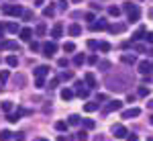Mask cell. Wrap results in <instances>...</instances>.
I'll list each match as a JSON object with an SVG mask.
<instances>
[{
    "instance_id": "14",
    "label": "cell",
    "mask_w": 153,
    "mask_h": 141,
    "mask_svg": "<svg viewBox=\"0 0 153 141\" xmlns=\"http://www.w3.org/2000/svg\"><path fill=\"white\" fill-rule=\"evenodd\" d=\"M82 123V117L80 115H70V119H68V125H71V127H78Z\"/></svg>"
},
{
    "instance_id": "33",
    "label": "cell",
    "mask_w": 153,
    "mask_h": 141,
    "mask_svg": "<svg viewBox=\"0 0 153 141\" xmlns=\"http://www.w3.org/2000/svg\"><path fill=\"white\" fill-rule=\"evenodd\" d=\"M123 29H125V25H112V27H108L110 33H120Z\"/></svg>"
},
{
    "instance_id": "60",
    "label": "cell",
    "mask_w": 153,
    "mask_h": 141,
    "mask_svg": "<svg viewBox=\"0 0 153 141\" xmlns=\"http://www.w3.org/2000/svg\"><path fill=\"white\" fill-rule=\"evenodd\" d=\"M57 141H65V139H63V137H59V139H57Z\"/></svg>"
},
{
    "instance_id": "8",
    "label": "cell",
    "mask_w": 153,
    "mask_h": 141,
    "mask_svg": "<svg viewBox=\"0 0 153 141\" xmlns=\"http://www.w3.org/2000/svg\"><path fill=\"white\" fill-rule=\"evenodd\" d=\"M141 115V108H127L125 113H123V119H135Z\"/></svg>"
},
{
    "instance_id": "6",
    "label": "cell",
    "mask_w": 153,
    "mask_h": 141,
    "mask_svg": "<svg viewBox=\"0 0 153 141\" xmlns=\"http://www.w3.org/2000/svg\"><path fill=\"white\" fill-rule=\"evenodd\" d=\"M151 70H153L151 61H147V59H141V61H139V72H141V74L147 76V74H151Z\"/></svg>"
},
{
    "instance_id": "42",
    "label": "cell",
    "mask_w": 153,
    "mask_h": 141,
    "mask_svg": "<svg viewBox=\"0 0 153 141\" xmlns=\"http://www.w3.org/2000/svg\"><path fill=\"white\" fill-rule=\"evenodd\" d=\"M137 94H139V96H147V94H149V88H141V86H139Z\"/></svg>"
},
{
    "instance_id": "15",
    "label": "cell",
    "mask_w": 153,
    "mask_h": 141,
    "mask_svg": "<svg viewBox=\"0 0 153 141\" xmlns=\"http://www.w3.org/2000/svg\"><path fill=\"white\" fill-rule=\"evenodd\" d=\"M145 37H147V31H145V27H141V29H137V31H135L133 39H135V41H141V39H145Z\"/></svg>"
},
{
    "instance_id": "47",
    "label": "cell",
    "mask_w": 153,
    "mask_h": 141,
    "mask_svg": "<svg viewBox=\"0 0 153 141\" xmlns=\"http://www.w3.org/2000/svg\"><path fill=\"white\" fill-rule=\"evenodd\" d=\"M14 139L16 141H25V133H14Z\"/></svg>"
},
{
    "instance_id": "3",
    "label": "cell",
    "mask_w": 153,
    "mask_h": 141,
    "mask_svg": "<svg viewBox=\"0 0 153 141\" xmlns=\"http://www.w3.org/2000/svg\"><path fill=\"white\" fill-rule=\"evenodd\" d=\"M41 49H43V53H45L47 57H53V55L57 53V45H55L53 41H45V43L41 45Z\"/></svg>"
},
{
    "instance_id": "10",
    "label": "cell",
    "mask_w": 153,
    "mask_h": 141,
    "mask_svg": "<svg viewBox=\"0 0 153 141\" xmlns=\"http://www.w3.org/2000/svg\"><path fill=\"white\" fill-rule=\"evenodd\" d=\"M98 108H100V102H94V100H92V102H86V104H84V110H86V113H96Z\"/></svg>"
},
{
    "instance_id": "9",
    "label": "cell",
    "mask_w": 153,
    "mask_h": 141,
    "mask_svg": "<svg viewBox=\"0 0 153 141\" xmlns=\"http://www.w3.org/2000/svg\"><path fill=\"white\" fill-rule=\"evenodd\" d=\"M19 35H21L23 41H31V37H33V29H29V27H27V29H21Z\"/></svg>"
},
{
    "instance_id": "16",
    "label": "cell",
    "mask_w": 153,
    "mask_h": 141,
    "mask_svg": "<svg viewBox=\"0 0 153 141\" xmlns=\"http://www.w3.org/2000/svg\"><path fill=\"white\" fill-rule=\"evenodd\" d=\"M74 96H76V94H74L71 88H63V90H61V98H63V100H71Z\"/></svg>"
},
{
    "instance_id": "39",
    "label": "cell",
    "mask_w": 153,
    "mask_h": 141,
    "mask_svg": "<svg viewBox=\"0 0 153 141\" xmlns=\"http://www.w3.org/2000/svg\"><path fill=\"white\" fill-rule=\"evenodd\" d=\"M110 43H106V41H102V43H100V51H110Z\"/></svg>"
},
{
    "instance_id": "12",
    "label": "cell",
    "mask_w": 153,
    "mask_h": 141,
    "mask_svg": "<svg viewBox=\"0 0 153 141\" xmlns=\"http://www.w3.org/2000/svg\"><path fill=\"white\" fill-rule=\"evenodd\" d=\"M0 47H2V49H12V51H16V49H19V43H16V41H2Z\"/></svg>"
},
{
    "instance_id": "13",
    "label": "cell",
    "mask_w": 153,
    "mask_h": 141,
    "mask_svg": "<svg viewBox=\"0 0 153 141\" xmlns=\"http://www.w3.org/2000/svg\"><path fill=\"white\" fill-rule=\"evenodd\" d=\"M68 31H70L71 37H78L80 33H82V27H80L78 23H74V25H70V29H68Z\"/></svg>"
},
{
    "instance_id": "1",
    "label": "cell",
    "mask_w": 153,
    "mask_h": 141,
    "mask_svg": "<svg viewBox=\"0 0 153 141\" xmlns=\"http://www.w3.org/2000/svg\"><path fill=\"white\" fill-rule=\"evenodd\" d=\"M2 12L10 14V16H23V6H19V4H4Z\"/></svg>"
},
{
    "instance_id": "43",
    "label": "cell",
    "mask_w": 153,
    "mask_h": 141,
    "mask_svg": "<svg viewBox=\"0 0 153 141\" xmlns=\"http://www.w3.org/2000/svg\"><path fill=\"white\" fill-rule=\"evenodd\" d=\"M39 49H41V45L37 41H31V51H39Z\"/></svg>"
},
{
    "instance_id": "26",
    "label": "cell",
    "mask_w": 153,
    "mask_h": 141,
    "mask_svg": "<svg viewBox=\"0 0 153 141\" xmlns=\"http://www.w3.org/2000/svg\"><path fill=\"white\" fill-rule=\"evenodd\" d=\"M68 127H70L68 121H57V123H55V129H57V131H65Z\"/></svg>"
},
{
    "instance_id": "23",
    "label": "cell",
    "mask_w": 153,
    "mask_h": 141,
    "mask_svg": "<svg viewBox=\"0 0 153 141\" xmlns=\"http://www.w3.org/2000/svg\"><path fill=\"white\" fill-rule=\"evenodd\" d=\"M19 119H21V113H14V115H12V113H6V121H8V123H16Z\"/></svg>"
},
{
    "instance_id": "56",
    "label": "cell",
    "mask_w": 153,
    "mask_h": 141,
    "mask_svg": "<svg viewBox=\"0 0 153 141\" xmlns=\"http://www.w3.org/2000/svg\"><path fill=\"white\" fill-rule=\"evenodd\" d=\"M2 31H4V27H2V25H0V37H2Z\"/></svg>"
},
{
    "instance_id": "35",
    "label": "cell",
    "mask_w": 153,
    "mask_h": 141,
    "mask_svg": "<svg viewBox=\"0 0 153 141\" xmlns=\"http://www.w3.org/2000/svg\"><path fill=\"white\" fill-rule=\"evenodd\" d=\"M88 49H92V51H94V49H100V43L94 41V39H90V41H88Z\"/></svg>"
},
{
    "instance_id": "44",
    "label": "cell",
    "mask_w": 153,
    "mask_h": 141,
    "mask_svg": "<svg viewBox=\"0 0 153 141\" xmlns=\"http://www.w3.org/2000/svg\"><path fill=\"white\" fill-rule=\"evenodd\" d=\"M86 21L94 23V21H96V14H94V12H88V14H86Z\"/></svg>"
},
{
    "instance_id": "59",
    "label": "cell",
    "mask_w": 153,
    "mask_h": 141,
    "mask_svg": "<svg viewBox=\"0 0 153 141\" xmlns=\"http://www.w3.org/2000/svg\"><path fill=\"white\" fill-rule=\"evenodd\" d=\"M149 16H151V19H153V10H151V12H149Z\"/></svg>"
},
{
    "instance_id": "17",
    "label": "cell",
    "mask_w": 153,
    "mask_h": 141,
    "mask_svg": "<svg viewBox=\"0 0 153 141\" xmlns=\"http://www.w3.org/2000/svg\"><path fill=\"white\" fill-rule=\"evenodd\" d=\"M61 33H63V27H61L59 23L51 29V37H55V39H57V37H61Z\"/></svg>"
},
{
    "instance_id": "61",
    "label": "cell",
    "mask_w": 153,
    "mask_h": 141,
    "mask_svg": "<svg viewBox=\"0 0 153 141\" xmlns=\"http://www.w3.org/2000/svg\"><path fill=\"white\" fill-rule=\"evenodd\" d=\"M147 141H153V137H149V139H147Z\"/></svg>"
},
{
    "instance_id": "36",
    "label": "cell",
    "mask_w": 153,
    "mask_h": 141,
    "mask_svg": "<svg viewBox=\"0 0 153 141\" xmlns=\"http://www.w3.org/2000/svg\"><path fill=\"white\" fill-rule=\"evenodd\" d=\"M57 8L61 12H65V10H68V0H59V2H57Z\"/></svg>"
},
{
    "instance_id": "38",
    "label": "cell",
    "mask_w": 153,
    "mask_h": 141,
    "mask_svg": "<svg viewBox=\"0 0 153 141\" xmlns=\"http://www.w3.org/2000/svg\"><path fill=\"white\" fill-rule=\"evenodd\" d=\"M137 6H135V2H125V10L127 12H131V10H135Z\"/></svg>"
},
{
    "instance_id": "30",
    "label": "cell",
    "mask_w": 153,
    "mask_h": 141,
    "mask_svg": "<svg viewBox=\"0 0 153 141\" xmlns=\"http://www.w3.org/2000/svg\"><path fill=\"white\" fill-rule=\"evenodd\" d=\"M120 61H123V63H127V66H131V63H135V55H123Z\"/></svg>"
},
{
    "instance_id": "57",
    "label": "cell",
    "mask_w": 153,
    "mask_h": 141,
    "mask_svg": "<svg viewBox=\"0 0 153 141\" xmlns=\"http://www.w3.org/2000/svg\"><path fill=\"white\" fill-rule=\"evenodd\" d=\"M149 108H153V100H151V102H149Z\"/></svg>"
},
{
    "instance_id": "53",
    "label": "cell",
    "mask_w": 153,
    "mask_h": 141,
    "mask_svg": "<svg viewBox=\"0 0 153 141\" xmlns=\"http://www.w3.org/2000/svg\"><path fill=\"white\" fill-rule=\"evenodd\" d=\"M127 139H129V141H139V139H137V135H131V133H129V137H127Z\"/></svg>"
},
{
    "instance_id": "37",
    "label": "cell",
    "mask_w": 153,
    "mask_h": 141,
    "mask_svg": "<svg viewBox=\"0 0 153 141\" xmlns=\"http://www.w3.org/2000/svg\"><path fill=\"white\" fill-rule=\"evenodd\" d=\"M98 68L100 70H110V61H98Z\"/></svg>"
},
{
    "instance_id": "51",
    "label": "cell",
    "mask_w": 153,
    "mask_h": 141,
    "mask_svg": "<svg viewBox=\"0 0 153 141\" xmlns=\"http://www.w3.org/2000/svg\"><path fill=\"white\" fill-rule=\"evenodd\" d=\"M37 86L43 88V86H45V80H43V78H37Z\"/></svg>"
},
{
    "instance_id": "7",
    "label": "cell",
    "mask_w": 153,
    "mask_h": 141,
    "mask_svg": "<svg viewBox=\"0 0 153 141\" xmlns=\"http://www.w3.org/2000/svg\"><path fill=\"white\" fill-rule=\"evenodd\" d=\"M120 106H123V102H120V100H110V102L106 104L104 113H106V115H108V113H114V110H118Z\"/></svg>"
},
{
    "instance_id": "19",
    "label": "cell",
    "mask_w": 153,
    "mask_h": 141,
    "mask_svg": "<svg viewBox=\"0 0 153 141\" xmlns=\"http://www.w3.org/2000/svg\"><path fill=\"white\" fill-rule=\"evenodd\" d=\"M139 16H141L139 8H135V10H131V12H129V21H131V23H137V21H139Z\"/></svg>"
},
{
    "instance_id": "63",
    "label": "cell",
    "mask_w": 153,
    "mask_h": 141,
    "mask_svg": "<svg viewBox=\"0 0 153 141\" xmlns=\"http://www.w3.org/2000/svg\"><path fill=\"white\" fill-rule=\"evenodd\" d=\"M39 141H47V139H39Z\"/></svg>"
},
{
    "instance_id": "21",
    "label": "cell",
    "mask_w": 153,
    "mask_h": 141,
    "mask_svg": "<svg viewBox=\"0 0 153 141\" xmlns=\"http://www.w3.org/2000/svg\"><path fill=\"white\" fill-rule=\"evenodd\" d=\"M43 14H45L47 19H51V16L55 14V6H53V4H49V6H45V8H43Z\"/></svg>"
},
{
    "instance_id": "32",
    "label": "cell",
    "mask_w": 153,
    "mask_h": 141,
    "mask_svg": "<svg viewBox=\"0 0 153 141\" xmlns=\"http://www.w3.org/2000/svg\"><path fill=\"white\" fill-rule=\"evenodd\" d=\"M82 123H84V127H86V129H94V127H96V123L92 121V119H84Z\"/></svg>"
},
{
    "instance_id": "5",
    "label": "cell",
    "mask_w": 153,
    "mask_h": 141,
    "mask_svg": "<svg viewBox=\"0 0 153 141\" xmlns=\"http://www.w3.org/2000/svg\"><path fill=\"white\" fill-rule=\"evenodd\" d=\"M104 29H108V23L102 19H96L94 23H90V31H104Z\"/></svg>"
},
{
    "instance_id": "55",
    "label": "cell",
    "mask_w": 153,
    "mask_h": 141,
    "mask_svg": "<svg viewBox=\"0 0 153 141\" xmlns=\"http://www.w3.org/2000/svg\"><path fill=\"white\" fill-rule=\"evenodd\" d=\"M35 4L37 6H43V0H35Z\"/></svg>"
},
{
    "instance_id": "34",
    "label": "cell",
    "mask_w": 153,
    "mask_h": 141,
    "mask_svg": "<svg viewBox=\"0 0 153 141\" xmlns=\"http://www.w3.org/2000/svg\"><path fill=\"white\" fill-rule=\"evenodd\" d=\"M63 51H68V53H71V51H76V45H74L71 41H68V43H63Z\"/></svg>"
},
{
    "instance_id": "46",
    "label": "cell",
    "mask_w": 153,
    "mask_h": 141,
    "mask_svg": "<svg viewBox=\"0 0 153 141\" xmlns=\"http://www.w3.org/2000/svg\"><path fill=\"white\" fill-rule=\"evenodd\" d=\"M59 84V78H53V80H51V82H49V88H55V86H57Z\"/></svg>"
},
{
    "instance_id": "4",
    "label": "cell",
    "mask_w": 153,
    "mask_h": 141,
    "mask_svg": "<svg viewBox=\"0 0 153 141\" xmlns=\"http://www.w3.org/2000/svg\"><path fill=\"white\" fill-rule=\"evenodd\" d=\"M112 135L117 137V139H125V137H129V131L125 125H114L112 127Z\"/></svg>"
},
{
    "instance_id": "52",
    "label": "cell",
    "mask_w": 153,
    "mask_h": 141,
    "mask_svg": "<svg viewBox=\"0 0 153 141\" xmlns=\"http://www.w3.org/2000/svg\"><path fill=\"white\" fill-rule=\"evenodd\" d=\"M145 39H147L149 43H153V33H147V37H145Z\"/></svg>"
},
{
    "instance_id": "45",
    "label": "cell",
    "mask_w": 153,
    "mask_h": 141,
    "mask_svg": "<svg viewBox=\"0 0 153 141\" xmlns=\"http://www.w3.org/2000/svg\"><path fill=\"white\" fill-rule=\"evenodd\" d=\"M23 19L27 21V19H33V12L31 10H23Z\"/></svg>"
},
{
    "instance_id": "49",
    "label": "cell",
    "mask_w": 153,
    "mask_h": 141,
    "mask_svg": "<svg viewBox=\"0 0 153 141\" xmlns=\"http://www.w3.org/2000/svg\"><path fill=\"white\" fill-rule=\"evenodd\" d=\"M65 66H68V59L61 57V59H59V68H65Z\"/></svg>"
},
{
    "instance_id": "31",
    "label": "cell",
    "mask_w": 153,
    "mask_h": 141,
    "mask_svg": "<svg viewBox=\"0 0 153 141\" xmlns=\"http://www.w3.org/2000/svg\"><path fill=\"white\" fill-rule=\"evenodd\" d=\"M12 106H14V104H12L10 100H4V102H2V110H4V113H10Z\"/></svg>"
},
{
    "instance_id": "11",
    "label": "cell",
    "mask_w": 153,
    "mask_h": 141,
    "mask_svg": "<svg viewBox=\"0 0 153 141\" xmlns=\"http://www.w3.org/2000/svg\"><path fill=\"white\" fill-rule=\"evenodd\" d=\"M49 74V66H39V68H35V76L37 78H45Z\"/></svg>"
},
{
    "instance_id": "2",
    "label": "cell",
    "mask_w": 153,
    "mask_h": 141,
    "mask_svg": "<svg viewBox=\"0 0 153 141\" xmlns=\"http://www.w3.org/2000/svg\"><path fill=\"white\" fill-rule=\"evenodd\" d=\"M106 86L110 88V90H114V92H123V90H127V86L123 82H118L114 78H106Z\"/></svg>"
},
{
    "instance_id": "25",
    "label": "cell",
    "mask_w": 153,
    "mask_h": 141,
    "mask_svg": "<svg viewBox=\"0 0 153 141\" xmlns=\"http://www.w3.org/2000/svg\"><path fill=\"white\" fill-rule=\"evenodd\" d=\"M6 63H8L10 68H16V66H19V59H16V55H8V57H6Z\"/></svg>"
},
{
    "instance_id": "28",
    "label": "cell",
    "mask_w": 153,
    "mask_h": 141,
    "mask_svg": "<svg viewBox=\"0 0 153 141\" xmlns=\"http://www.w3.org/2000/svg\"><path fill=\"white\" fill-rule=\"evenodd\" d=\"M84 61H86L84 53H76V57H74V63H76V66H82Z\"/></svg>"
},
{
    "instance_id": "24",
    "label": "cell",
    "mask_w": 153,
    "mask_h": 141,
    "mask_svg": "<svg viewBox=\"0 0 153 141\" xmlns=\"http://www.w3.org/2000/svg\"><path fill=\"white\" fill-rule=\"evenodd\" d=\"M4 29H6L8 33H19V31H21V29H19V25H16V23H8L6 27H4Z\"/></svg>"
},
{
    "instance_id": "40",
    "label": "cell",
    "mask_w": 153,
    "mask_h": 141,
    "mask_svg": "<svg viewBox=\"0 0 153 141\" xmlns=\"http://www.w3.org/2000/svg\"><path fill=\"white\" fill-rule=\"evenodd\" d=\"M98 61H100V59H98V55H94V53L88 57V63H90V66H92V63H98Z\"/></svg>"
},
{
    "instance_id": "27",
    "label": "cell",
    "mask_w": 153,
    "mask_h": 141,
    "mask_svg": "<svg viewBox=\"0 0 153 141\" xmlns=\"http://www.w3.org/2000/svg\"><path fill=\"white\" fill-rule=\"evenodd\" d=\"M108 14L110 16H120V8L118 6H108Z\"/></svg>"
},
{
    "instance_id": "20",
    "label": "cell",
    "mask_w": 153,
    "mask_h": 141,
    "mask_svg": "<svg viewBox=\"0 0 153 141\" xmlns=\"http://www.w3.org/2000/svg\"><path fill=\"white\" fill-rule=\"evenodd\" d=\"M10 137H14V133H10L8 129L0 131V141H10Z\"/></svg>"
},
{
    "instance_id": "18",
    "label": "cell",
    "mask_w": 153,
    "mask_h": 141,
    "mask_svg": "<svg viewBox=\"0 0 153 141\" xmlns=\"http://www.w3.org/2000/svg\"><path fill=\"white\" fill-rule=\"evenodd\" d=\"M35 33L39 37H43L45 33H47V25H45V23H39V25H37V29H35Z\"/></svg>"
},
{
    "instance_id": "54",
    "label": "cell",
    "mask_w": 153,
    "mask_h": 141,
    "mask_svg": "<svg viewBox=\"0 0 153 141\" xmlns=\"http://www.w3.org/2000/svg\"><path fill=\"white\" fill-rule=\"evenodd\" d=\"M94 141H106V137H102V135H98V137H96Z\"/></svg>"
},
{
    "instance_id": "50",
    "label": "cell",
    "mask_w": 153,
    "mask_h": 141,
    "mask_svg": "<svg viewBox=\"0 0 153 141\" xmlns=\"http://www.w3.org/2000/svg\"><path fill=\"white\" fill-rule=\"evenodd\" d=\"M61 78H63V80H70V78H71V72H63V74H61Z\"/></svg>"
},
{
    "instance_id": "29",
    "label": "cell",
    "mask_w": 153,
    "mask_h": 141,
    "mask_svg": "<svg viewBox=\"0 0 153 141\" xmlns=\"http://www.w3.org/2000/svg\"><path fill=\"white\" fill-rule=\"evenodd\" d=\"M8 78H10V72H8V70H2V72H0V82H2V84L8 82Z\"/></svg>"
},
{
    "instance_id": "48",
    "label": "cell",
    "mask_w": 153,
    "mask_h": 141,
    "mask_svg": "<svg viewBox=\"0 0 153 141\" xmlns=\"http://www.w3.org/2000/svg\"><path fill=\"white\" fill-rule=\"evenodd\" d=\"M78 96H82V98H86V96H88V90H84V88H80V90H78Z\"/></svg>"
},
{
    "instance_id": "58",
    "label": "cell",
    "mask_w": 153,
    "mask_h": 141,
    "mask_svg": "<svg viewBox=\"0 0 153 141\" xmlns=\"http://www.w3.org/2000/svg\"><path fill=\"white\" fill-rule=\"evenodd\" d=\"M149 123H151V125H153V115H151V119H149Z\"/></svg>"
},
{
    "instance_id": "22",
    "label": "cell",
    "mask_w": 153,
    "mask_h": 141,
    "mask_svg": "<svg viewBox=\"0 0 153 141\" xmlns=\"http://www.w3.org/2000/svg\"><path fill=\"white\" fill-rule=\"evenodd\" d=\"M84 80H86V84H88L90 88H96V78L92 76V74H86V78H84Z\"/></svg>"
},
{
    "instance_id": "41",
    "label": "cell",
    "mask_w": 153,
    "mask_h": 141,
    "mask_svg": "<svg viewBox=\"0 0 153 141\" xmlns=\"http://www.w3.org/2000/svg\"><path fill=\"white\" fill-rule=\"evenodd\" d=\"M78 139L80 141H88V133H86V131H80V133H78Z\"/></svg>"
},
{
    "instance_id": "62",
    "label": "cell",
    "mask_w": 153,
    "mask_h": 141,
    "mask_svg": "<svg viewBox=\"0 0 153 141\" xmlns=\"http://www.w3.org/2000/svg\"><path fill=\"white\" fill-rule=\"evenodd\" d=\"M71 2H80V0H71Z\"/></svg>"
}]
</instances>
